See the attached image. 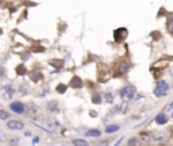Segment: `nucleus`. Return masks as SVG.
Here are the masks:
<instances>
[{
  "label": "nucleus",
  "instance_id": "1",
  "mask_svg": "<svg viewBox=\"0 0 173 146\" xmlns=\"http://www.w3.org/2000/svg\"><path fill=\"white\" fill-rule=\"evenodd\" d=\"M169 92V85L165 81H158L154 88V95L157 98H161V96H165Z\"/></svg>",
  "mask_w": 173,
  "mask_h": 146
},
{
  "label": "nucleus",
  "instance_id": "2",
  "mask_svg": "<svg viewBox=\"0 0 173 146\" xmlns=\"http://www.w3.org/2000/svg\"><path fill=\"white\" fill-rule=\"evenodd\" d=\"M134 94H135V89H134V87H131V85L124 87V88H122L121 92H119L121 98L123 99L124 101H127V100H130V99H133V98H134Z\"/></svg>",
  "mask_w": 173,
  "mask_h": 146
},
{
  "label": "nucleus",
  "instance_id": "3",
  "mask_svg": "<svg viewBox=\"0 0 173 146\" xmlns=\"http://www.w3.org/2000/svg\"><path fill=\"white\" fill-rule=\"evenodd\" d=\"M10 108L16 114H23L24 111H26V108H24V105L20 103V101H12V103L10 104Z\"/></svg>",
  "mask_w": 173,
  "mask_h": 146
},
{
  "label": "nucleus",
  "instance_id": "4",
  "mask_svg": "<svg viewBox=\"0 0 173 146\" xmlns=\"http://www.w3.org/2000/svg\"><path fill=\"white\" fill-rule=\"evenodd\" d=\"M114 37H115V41L116 42H121L122 39H124L126 37H127V30H126V29H118V30H115Z\"/></svg>",
  "mask_w": 173,
  "mask_h": 146
},
{
  "label": "nucleus",
  "instance_id": "5",
  "mask_svg": "<svg viewBox=\"0 0 173 146\" xmlns=\"http://www.w3.org/2000/svg\"><path fill=\"white\" fill-rule=\"evenodd\" d=\"M7 127L11 130H22L24 127V125L20 120H10V122L7 123Z\"/></svg>",
  "mask_w": 173,
  "mask_h": 146
},
{
  "label": "nucleus",
  "instance_id": "6",
  "mask_svg": "<svg viewBox=\"0 0 173 146\" xmlns=\"http://www.w3.org/2000/svg\"><path fill=\"white\" fill-rule=\"evenodd\" d=\"M12 95H14V89L11 87H3V98L4 99H11Z\"/></svg>",
  "mask_w": 173,
  "mask_h": 146
},
{
  "label": "nucleus",
  "instance_id": "7",
  "mask_svg": "<svg viewBox=\"0 0 173 146\" xmlns=\"http://www.w3.org/2000/svg\"><path fill=\"white\" fill-rule=\"evenodd\" d=\"M48 110L50 111V112H58L59 111V107H58V103L57 101H49L48 103Z\"/></svg>",
  "mask_w": 173,
  "mask_h": 146
},
{
  "label": "nucleus",
  "instance_id": "8",
  "mask_svg": "<svg viewBox=\"0 0 173 146\" xmlns=\"http://www.w3.org/2000/svg\"><path fill=\"white\" fill-rule=\"evenodd\" d=\"M70 85L73 87V88H81V87H83V83H81L80 77L74 76L73 79H72V81H70Z\"/></svg>",
  "mask_w": 173,
  "mask_h": 146
},
{
  "label": "nucleus",
  "instance_id": "9",
  "mask_svg": "<svg viewBox=\"0 0 173 146\" xmlns=\"http://www.w3.org/2000/svg\"><path fill=\"white\" fill-rule=\"evenodd\" d=\"M156 122L158 123V125H165V123L168 122V118H166V115H164V114H158L156 116Z\"/></svg>",
  "mask_w": 173,
  "mask_h": 146
},
{
  "label": "nucleus",
  "instance_id": "10",
  "mask_svg": "<svg viewBox=\"0 0 173 146\" xmlns=\"http://www.w3.org/2000/svg\"><path fill=\"white\" fill-rule=\"evenodd\" d=\"M128 69H130V65H128L127 62H121L119 64V73L124 74L128 72Z\"/></svg>",
  "mask_w": 173,
  "mask_h": 146
},
{
  "label": "nucleus",
  "instance_id": "11",
  "mask_svg": "<svg viewBox=\"0 0 173 146\" xmlns=\"http://www.w3.org/2000/svg\"><path fill=\"white\" fill-rule=\"evenodd\" d=\"M30 79L33 80L34 83H38L41 79H42V74H41L39 72H35V70H34V72H30Z\"/></svg>",
  "mask_w": 173,
  "mask_h": 146
},
{
  "label": "nucleus",
  "instance_id": "12",
  "mask_svg": "<svg viewBox=\"0 0 173 146\" xmlns=\"http://www.w3.org/2000/svg\"><path fill=\"white\" fill-rule=\"evenodd\" d=\"M15 70H16V73H18V74H20V76H23V74H26V73H27V69H26V66H24L23 64L18 65L16 69H15Z\"/></svg>",
  "mask_w": 173,
  "mask_h": 146
},
{
  "label": "nucleus",
  "instance_id": "13",
  "mask_svg": "<svg viewBox=\"0 0 173 146\" xmlns=\"http://www.w3.org/2000/svg\"><path fill=\"white\" fill-rule=\"evenodd\" d=\"M50 64H52L53 66L58 68V69L64 66V61H62V60H57V58H56V60H52V61H50Z\"/></svg>",
  "mask_w": 173,
  "mask_h": 146
},
{
  "label": "nucleus",
  "instance_id": "14",
  "mask_svg": "<svg viewBox=\"0 0 173 146\" xmlns=\"http://www.w3.org/2000/svg\"><path fill=\"white\" fill-rule=\"evenodd\" d=\"M27 110H29V112L33 114V115L39 114V108H37L34 104H29V105H27Z\"/></svg>",
  "mask_w": 173,
  "mask_h": 146
},
{
  "label": "nucleus",
  "instance_id": "15",
  "mask_svg": "<svg viewBox=\"0 0 173 146\" xmlns=\"http://www.w3.org/2000/svg\"><path fill=\"white\" fill-rule=\"evenodd\" d=\"M118 130H119V126H118V125H111V126L106 127V131L108 133V134H111V133H115V131H118Z\"/></svg>",
  "mask_w": 173,
  "mask_h": 146
},
{
  "label": "nucleus",
  "instance_id": "16",
  "mask_svg": "<svg viewBox=\"0 0 173 146\" xmlns=\"http://www.w3.org/2000/svg\"><path fill=\"white\" fill-rule=\"evenodd\" d=\"M87 137H100V131L99 130H88L85 133Z\"/></svg>",
  "mask_w": 173,
  "mask_h": 146
},
{
  "label": "nucleus",
  "instance_id": "17",
  "mask_svg": "<svg viewBox=\"0 0 173 146\" xmlns=\"http://www.w3.org/2000/svg\"><path fill=\"white\" fill-rule=\"evenodd\" d=\"M8 116H10V115H8L7 111H4V110H3V108H0V119H3V120H4V119H7Z\"/></svg>",
  "mask_w": 173,
  "mask_h": 146
},
{
  "label": "nucleus",
  "instance_id": "18",
  "mask_svg": "<svg viewBox=\"0 0 173 146\" xmlns=\"http://www.w3.org/2000/svg\"><path fill=\"white\" fill-rule=\"evenodd\" d=\"M65 91H67V85L65 84H59L57 87V92H59V94H64Z\"/></svg>",
  "mask_w": 173,
  "mask_h": 146
},
{
  "label": "nucleus",
  "instance_id": "19",
  "mask_svg": "<svg viewBox=\"0 0 173 146\" xmlns=\"http://www.w3.org/2000/svg\"><path fill=\"white\" fill-rule=\"evenodd\" d=\"M104 100L107 101V103H112V101H114V96H112L111 94H106Z\"/></svg>",
  "mask_w": 173,
  "mask_h": 146
},
{
  "label": "nucleus",
  "instance_id": "20",
  "mask_svg": "<svg viewBox=\"0 0 173 146\" xmlns=\"http://www.w3.org/2000/svg\"><path fill=\"white\" fill-rule=\"evenodd\" d=\"M72 144H73V145H83V146H84V145H88L87 141H84V139H74Z\"/></svg>",
  "mask_w": 173,
  "mask_h": 146
},
{
  "label": "nucleus",
  "instance_id": "21",
  "mask_svg": "<svg viewBox=\"0 0 173 146\" xmlns=\"http://www.w3.org/2000/svg\"><path fill=\"white\" fill-rule=\"evenodd\" d=\"M92 101H93V103H95V104H99L100 101H102V99H100V96L97 95V94H95V95L92 96Z\"/></svg>",
  "mask_w": 173,
  "mask_h": 146
},
{
  "label": "nucleus",
  "instance_id": "22",
  "mask_svg": "<svg viewBox=\"0 0 173 146\" xmlns=\"http://www.w3.org/2000/svg\"><path fill=\"white\" fill-rule=\"evenodd\" d=\"M168 30L173 34V19H169L168 20Z\"/></svg>",
  "mask_w": 173,
  "mask_h": 146
},
{
  "label": "nucleus",
  "instance_id": "23",
  "mask_svg": "<svg viewBox=\"0 0 173 146\" xmlns=\"http://www.w3.org/2000/svg\"><path fill=\"white\" fill-rule=\"evenodd\" d=\"M168 111H169V114H171V116L173 118V103L169 104V107H168Z\"/></svg>",
  "mask_w": 173,
  "mask_h": 146
},
{
  "label": "nucleus",
  "instance_id": "24",
  "mask_svg": "<svg viewBox=\"0 0 173 146\" xmlns=\"http://www.w3.org/2000/svg\"><path fill=\"white\" fill-rule=\"evenodd\" d=\"M5 138H7V137L3 134V133H0V142H5Z\"/></svg>",
  "mask_w": 173,
  "mask_h": 146
},
{
  "label": "nucleus",
  "instance_id": "25",
  "mask_svg": "<svg viewBox=\"0 0 173 146\" xmlns=\"http://www.w3.org/2000/svg\"><path fill=\"white\" fill-rule=\"evenodd\" d=\"M128 144H130V145H135V144H137V139H131V141H128Z\"/></svg>",
  "mask_w": 173,
  "mask_h": 146
},
{
  "label": "nucleus",
  "instance_id": "26",
  "mask_svg": "<svg viewBox=\"0 0 173 146\" xmlns=\"http://www.w3.org/2000/svg\"><path fill=\"white\" fill-rule=\"evenodd\" d=\"M18 142H19V141H18V138L16 139L14 138V139H11V141H10V144H18Z\"/></svg>",
  "mask_w": 173,
  "mask_h": 146
},
{
  "label": "nucleus",
  "instance_id": "27",
  "mask_svg": "<svg viewBox=\"0 0 173 146\" xmlns=\"http://www.w3.org/2000/svg\"><path fill=\"white\" fill-rule=\"evenodd\" d=\"M4 76V69L3 68H0V77H3Z\"/></svg>",
  "mask_w": 173,
  "mask_h": 146
},
{
  "label": "nucleus",
  "instance_id": "28",
  "mask_svg": "<svg viewBox=\"0 0 173 146\" xmlns=\"http://www.w3.org/2000/svg\"><path fill=\"white\" fill-rule=\"evenodd\" d=\"M33 142H34V144H37V142H39V137H35V138L33 139Z\"/></svg>",
  "mask_w": 173,
  "mask_h": 146
},
{
  "label": "nucleus",
  "instance_id": "29",
  "mask_svg": "<svg viewBox=\"0 0 173 146\" xmlns=\"http://www.w3.org/2000/svg\"><path fill=\"white\" fill-rule=\"evenodd\" d=\"M2 33H3V31H2V30H0V35H2Z\"/></svg>",
  "mask_w": 173,
  "mask_h": 146
}]
</instances>
